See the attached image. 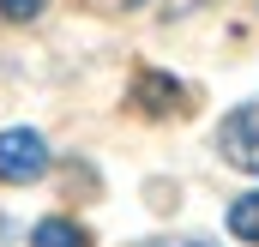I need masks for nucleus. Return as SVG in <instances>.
I'll return each instance as SVG.
<instances>
[{
  "mask_svg": "<svg viewBox=\"0 0 259 247\" xmlns=\"http://www.w3.org/2000/svg\"><path fill=\"white\" fill-rule=\"evenodd\" d=\"M42 169H49V145H42V133H30V127H6V133H0V181L30 187Z\"/></svg>",
  "mask_w": 259,
  "mask_h": 247,
  "instance_id": "f257e3e1",
  "label": "nucleus"
},
{
  "mask_svg": "<svg viewBox=\"0 0 259 247\" xmlns=\"http://www.w3.org/2000/svg\"><path fill=\"white\" fill-rule=\"evenodd\" d=\"M217 151H223V163L259 175V103H241L235 115H223V127H217Z\"/></svg>",
  "mask_w": 259,
  "mask_h": 247,
  "instance_id": "f03ea898",
  "label": "nucleus"
},
{
  "mask_svg": "<svg viewBox=\"0 0 259 247\" xmlns=\"http://www.w3.org/2000/svg\"><path fill=\"white\" fill-rule=\"evenodd\" d=\"M133 103H139L145 115H175V109H181V85H175L169 72H139Z\"/></svg>",
  "mask_w": 259,
  "mask_h": 247,
  "instance_id": "7ed1b4c3",
  "label": "nucleus"
},
{
  "mask_svg": "<svg viewBox=\"0 0 259 247\" xmlns=\"http://www.w3.org/2000/svg\"><path fill=\"white\" fill-rule=\"evenodd\" d=\"M30 247H91V235L78 223H66V217H49V223L30 229Z\"/></svg>",
  "mask_w": 259,
  "mask_h": 247,
  "instance_id": "20e7f679",
  "label": "nucleus"
},
{
  "mask_svg": "<svg viewBox=\"0 0 259 247\" xmlns=\"http://www.w3.org/2000/svg\"><path fill=\"white\" fill-rule=\"evenodd\" d=\"M229 235L259 247V193H241V199L229 205Z\"/></svg>",
  "mask_w": 259,
  "mask_h": 247,
  "instance_id": "39448f33",
  "label": "nucleus"
},
{
  "mask_svg": "<svg viewBox=\"0 0 259 247\" xmlns=\"http://www.w3.org/2000/svg\"><path fill=\"white\" fill-rule=\"evenodd\" d=\"M42 12H49V0H0V18H12V24L42 18Z\"/></svg>",
  "mask_w": 259,
  "mask_h": 247,
  "instance_id": "423d86ee",
  "label": "nucleus"
},
{
  "mask_svg": "<svg viewBox=\"0 0 259 247\" xmlns=\"http://www.w3.org/2000/svg\"><path fill=\"white\" fill-rule=\"evenodd\" d=\"M151 247H205V241H151Z\"/></svg>",
  "mask_w": 259,
  "mask_h": 247,
  "instance_id": "0eeeda50",
  "label": "nucleus"
}]
</instances>
